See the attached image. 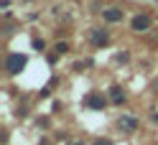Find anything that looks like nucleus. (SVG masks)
<instances>
[{"mask_svg":"<svg viewBox=\"0 0 158 145\" xmlns=\"http://www.w3.org/2000/svg\"><path fill=\"white\" fill-rule=\"evenodd\" d=\"M133 28L135 31H148V28H151V18L148 15H135L133 18Z\"/></svg>","mask_w":158,"mask_h":145,"instance_id":"2","label":"nucleus"},{"mask_svg":"<svg viewBox=\"0 0 158 145\" xmlns=\"http://www.w3.org/2000/svg\"><path fill=\"white\" fill-rule=\"evenodd\" d=\"M72 145H84V143H72Z\"/></svg>","mask_w":158,"mask_h":145,"instance_id":"10","label":"nucleus"},{"mask_svg":"<svg viewBox=\"0 0 158 145\" xmlns=\"http://www.w3.org/2000/svg\"><path fill=\"white\" fill-rule=\"evenodd\" d=\"M112 102H123V92L120 89H112Z\"/></svg>","mask_w":158,"mask_h":145,"instance_id":"7","label":"nucleus"},{"mask_svg":"<svg viewBox=\"0 0 158 145\" xmlns=\"http://www.w3.org/2000/svg\"><path fill=\"white\" fill-rule=\"evenodd\" d=\"M94 145H110V140H97Z\"/></svg>","mask_w":158,"mask_h":145,"instance_id":"9","label":"nucleus"},{"mask_svg":"<svg viewBox=\"0 0 158 145\" xmlns=\"http://www.w3.org/2000/svg\"><path fill=\"white\" fill-rule=\"evenodd\" d=\"M120 127L127 130V132H133V130H138V120L133 117V115H125V117H120Z\"/></svg>","mask_w":158,"mask_h":145,"instance_id":"3","label":"nucleus"},{"mask_svg":"<svg viewBox=\"0 0 158 145\" xmlns=\"http://www.w3.org/2000/svg\"><path fill=\"white\" fill-rule=\"evenodd\" d=\"M66 48H69L66 43H56V54H64V51H66Z\"/></svg>","mask_w":158,"mask_h":145,"instance_id":"8","label":"nucleus"},{"mask_svg":"<svg viewBox=\"0 0 158 145\" xmlns=\"http://www.w3.org/2000/svg\"><path fill=\"white\" fill-rule=\"evenodd\" d=\"M92 43H94V46L107 43V31H105V28H102V31H94V33H92Z\"/></svg>","mask_w":158,"mask_h":145,"instance_id":"6","label":"nucleus"},{"mask_svg":"<svg viewBox=\"0 0 158 145\" xmlns=\"http://www.w3.org/2000/svg\"><path fill=\"white\" fill-rule=\"evenodd\" d=\"M23 66H26V59H23L21 54H10V56L5 59V69L10 71V74H18Z\"/></svg>","mask_w":158,"mask_h":145,"instance_id":"1","label":"nucleus"},{"mask_svg":"<svg viewBox=\"0 0 158 145\" xmlns=\"http://www.w3.org/2000/svg\"><path fill=\"white\" fill-rule=\"evenodd\" d=\"M105 21H110V23H117V21H123V10H115V8L105 10Z\"/></svg>","mask_w":158,"mask_h":145,"instance_id":"5","label":"nucleus"},{"mask_svg":"<svg viewBox=\"0 0 158 145\" xmlns=\"http://www.w3.org/2000/svg\"><path fill=\"white\" fill-rule=\"evenodd\" d=\"M87 104H89V107H94V110H102V107H105V97L97 94V92H92L89 97H87Z\"/></svg>","mask_w":158,"mask_h":145,"instance_id":"4","label":"nucleus"}]
</instances>
